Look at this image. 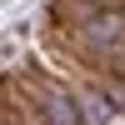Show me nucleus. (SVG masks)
<instances>
[{"label":"nucleus","mask_w":125,"mask_h":125,"mask_svg":"<svg viewBox=\"0 0 125 125\" xmlns=\"http://www.w3.org/2000/svg\"><path fill=\"white\" fill-rule=\"evenodd\" d=\"M45 125H75V110L65 95H45Z\"/></svg>","instance_id":"nucleus-2"},{"label":"nucleus","mask_w":125,"mask_h":125,"mask_svg":"<svg viewBox=\"0 0 125 125\" xmlns=\"http://www.w3.org/2000/svg\"><path fill=\"white\" fill-rule=\"evenodd\" d=\"M85 40H90L95 50H110L115 40H125V15H90Z\"/></svg>","instance_id":"nucleus-1"}]
</instances>
